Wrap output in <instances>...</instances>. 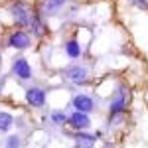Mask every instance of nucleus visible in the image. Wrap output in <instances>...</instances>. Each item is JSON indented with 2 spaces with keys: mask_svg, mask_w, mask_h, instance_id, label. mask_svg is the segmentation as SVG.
Masks as SVG:
<instances>
[{
  "mask_svg": "<svg viewBox=\"0 0 148 148\" xmlns=\"http://www.w3.org/2000/svg\"><path fill=\"white\" fill-rule=\"evenodd\" d=\"M128 105H130V91L126 89V85H116L113 99H111V107H109V123L119 121L126 113Z\"/></svg>",
  "mask_w": 148,
  "mask_h": 148,
  "instance_id": "nucleus-1",
  "label": "nucleus"
},
{
  "mask_svg": "<svg viewBox=\"0 0 148 148\" xmlns=\"http://www.w3.org/2000/svg\"><path fill=\"white\" fill-rule=\"evenodd\" d=\"M10 14H12V18H14V22H16V26H20V28H30V24H32V14H34V12H30V6H28L26 2L16 0L10 6Z\"/></svg>",
  "mask_w": 148,
  "mask_h": 148,
  "instance_id": "nucleus-2",
  "label": "nucleus"
},
{
  "mask_svg": "<svg viewBox=\"0 0 148 148\" xmlns=\"http://www.w3.org/2000/svg\"><path fill=\"white\" fill-rule=\"evenodd\" d=\"M12 73L22 81L32 79V67H30L28 59H26V57H16V59L12 61Z\"/></svg>",
  "mask_w": 148,
  "mask_h": 148,
  "instance_id": "nucleus-3",
  "label": "nucleus"
},
{
  "mask_svg": "<svg viewBox=\"0 0 148 148\" xmlns=\"http://www.w3.org/2000/svg\"><path fill=\"white\" fill-rule=\"evenodd\" d=\"M65 77L71 83H75V85H83L85 81L89 79V71H87V67H83V65H69L65 69Z\"/></svg>",
  "mask_w": 148,
  "mask_h": 148,
  "instance_id": "nucleus-4",
  "label": "nucleus"
},
{
  "mask_svg": "<svg viewBox=\"0 0 148 148\" xmlns=\"http://www.w3.org/2000/svg\"><path fill=\"white\" fill-rule=\"evenodd\" d=\"M67 125L75 130H85L91 126V119L87 116V113H79V111H73L71 114H67Z\"/></svg>",
  "mask_w": 148,
  "mask_h": 148,
  "instance_id": "nucleus-5",
  "label": "nucleus"
},
{
  "mask_svg": "<svg viewBox=\"0 0 148 148\" xmlns=\"http://www.w3.org/2000/svg\"><path fill=\"white\" fill-rule=\"evenodd\" d=\"M30 34L28 32H24V30H16V32H12L10 38H8V46L14 47V49H26V47H30Z\"/></svg>",
  "mask_w": 148,
  "mask_h": 148,
  "instance_id": "nucleus-6",
  "label": "nucleus"
},
{
  "mask_svg": "<svg viewBox=\"0 0 148 148\" xmlns=\"http://www.w3.org/2000/svg\"><path fill=\"white\" fill-rule=\"evenodd\" d=\"M26 103H28L30 107H34V109L44 107V105H46V91L40 89V87H30V89L26 91Z\"/></svg>",
  "mask_w": 148,
  "mask_h": 148,
  "instance_id": "nucleus-7",
  "label": "nucleus"
},
{
  "mask_svg": "<svg viewBox=\"0 0 148 148\" xmlns=\"http://www.w3.org/2000/svg\"><path fill=\"white\" fill-rule=\"evenodd\" d=\"M67 4V0H42L40 2V8H38V12L42 14V16H53V14H57V12L61 10L63 6Z\"/></svg>",
  "mask_w": 148,
  "mask_h": 148,
  "instance_id": "nucleus-8",
  "label": "nucleus"
},
{
  "mask_svg": "<svg viewBox=\"0 0 148 148\" xmlns=\"http://www.w3.org/2000/svg\"><path fill=\"white\" fill-rule=\"evenodd\" d=\"M71 105L79 113H91L93 109H95V101H93L89 95H75L71 99Z\"/></svg>",
  "mask_w": 148,
  "mask_h": 148,
  "instance_id": "nucleus-9",
  "label": "nucleus"
},
{
  "mask_svg": "<svg viewBox=\"0 0 148 148\" xmlns=\"http://www.w3.org/2000/svg\"><path fill=\"white\" fill-rule=\"evenodd\" d=\"M101 134H87V132H75L73 138H75V148H95V142Z\"/></svg>",
  "mask_w": 148,
  "mask_h": 148,
  "instance_id": "nucleus-10",
  "label": "nucleus"
},
{
  "mask_svg": "<svg viewBox=\"0 0 148 148\" xmlns=\"http://www.w3.org/2000/svg\"><path fill=\"white\" fill-rule=\"evenodd\" d=\"M30 30H32V34H34L36 38H42V36L47 32V26L44 24L42 14H40V12H34V14H32V24H30Z\"/></svg>",
  "mask_w": 148,
  "mask_h": 148,
  "instance_id": "nucleus-11",
  "label": "nucleus"
},
{
  "mask_svg": "<svg viewBox=\"0 0 148 148\" xmlns=\"http://www.w3.org/2000/svg\"><path fill=\"white\" fill-rule=\"evenodd\" d=\"M65 53H67L71 59H79L81 53H83V47H81V44L77 42V40H67L65 42Z\"/></svg>",
  "mask_w": 148,
  "mask_h": 148,
  "instance_id": "nucleus-12",
  "label": "nucleus"
},
{
  "mask_svg": "<svg viewBox=\"0 0 148 148\" xmlns=\"http://www.w3.org/2000/svg\"><path fill=\"white\" fill-rule=\"evenodd\" d=\"M14 125V116L10 113H0V132H8Z\"/></svg>",
  "mask_w": 148,
  "mask_h": 148,
  "instance_id": "nucleus-13",
  "label": "nucleus"
},
{
  "mask_svg": "<svg viewBox=\"0 0 148 148\" xmlns=\"http://www.w3.org/2000/svg\"><path fill=\"white\" fill-rule=\"evenodd\" d=\"M49 119H51V123L57 125V126H61V125H65V123H67V114L63 113V111H53Z\"/></svg>",
  "mask_w": 148,
  "mask_h": 148,
  "instance_id": "nucleus-14",
  "label": "nucleus"
},
{
  "mask_svg": "<svg viewBox=\"0 0 148 148\" xmlns=\"http://www.w3.org/2000/svg\"><path fill=\"white\" fill-rule=\"evenodd\" d=\"M20 146H22V138L18 136V134L8 136V140H6V148H20Z\"/></svg>",
  "mask_w": 148,
  "mask_h": 148,
  "instance_id": "nucleus-15",
  "label": "nucleus"
},
{
  "mask_svg": "<svg viewBox=\"0 0 148 148\" xmlns=\"http://www.w3.org/2000/svg\"><path fill=\"white\" fill-rule=\"evenodd\" d=\"M132 4L140 10H148V0H132Z\"/></svg>",
  "mask_w": 148,
  "mask_h": 148,
  "instance_id": "nucleus-16",
  "label": "nucleus"
}]
</instances>
